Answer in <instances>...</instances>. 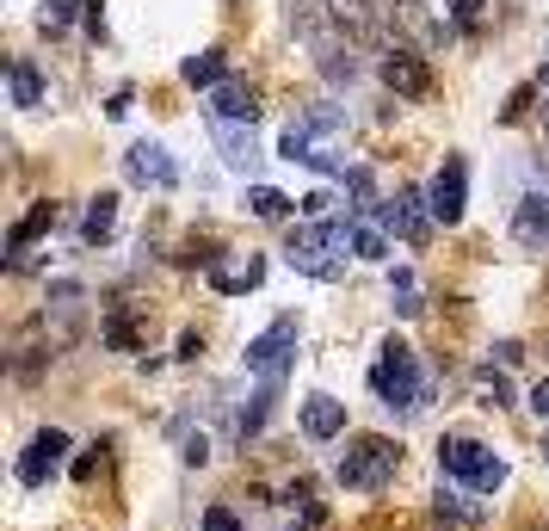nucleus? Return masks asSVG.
Wrapping results in <instances>:
<instances>
[{
    "label": "nucleus",
    "instance_id": "f257e3e1",
    "mask_svg": "<svg viewBox=\"0 0 549 531\" xmlns=\"http://www.w3.org/2000/svg\"><path fill=\"white\" fill-rule=\"evenodd\" d=\"M346 247H352V223L321 217V223H297V229H290L284 260L297 266V272H309V278H321V285H334V278L346 272V260H340Z\"/></svg>",
    "mask_w": 549,
    "mask_h": 531
},
{
    "label": "nucleus",
    "instance_id": "f03ea898",
    "mask_svg": "<svg viewBox=\"0 0 549 531\" xmlns=\"http://www.w3.org/2000/svg\"><path fill=\"white\" fill-rule=\"evenodd\" d=\"M371 389H377V402H383V408H395V414H420V408H426V377H420V365H414V346L389 340V346H383V359L371 365Z\"/></svg>",
    "mask_w": 549,
    "mask_h": 531
},
{
    "label": "nucleus",
    "instance_id": "7ed1b4c3",
    "mask_svg": "<svg viewBox=\"0 0 549 531\" xmlns=\"http://www.w3.org/2000/svg\"><path fill=\"white\" fill-rule=\"evenodd\" d=\"M395 464H401V445H395V439H383V433L352 439V451L340 457V482L358 488V494H377V488L395 476Z\"/></svg>",
    "mask_w": 549,
    "mask_h": 531
},
{
    "label": "nucleus",
    "instance_id": "20e7f679",
    "mask_svg": "<svg viewBox=\"0 0 549 531\" xmlns=\"http://www.w3.org/2000/svg\"><path fill=\"white\" fill-rule=\"evenodd\" d=\"M438 464H445V476H463L469 488H482V494H494L500 482H506V464L494 451H482L475 439H463V433H451L445 445H438Z\"/></svg>",
    "mask_w": 549,
    "mask_h": 531
},
{
    "label": "nucleus",
    "instance_id": "39448f33",
    "mask_svg": "<svg viewBox=\"0 0 549 531\" xmlns=\"http://www.w3.org/2000/svg\"><path fill=\"white\" fill-rule=\"evenodd\" d=\"M290 359H297V315H278L260 340H247V371L260 383H284Z\"/></svg>",
    "mask_w": 549,
    "mask_h": 531
},
{
    "label": "nucleus",
    "instance_id": "423d86ee",
    "mask_svg": "<svg viewBox=\"0 0 549 531\" xmlns=\"http://www.w3.org/2000/svg\"><path fill=\"white\" fill-rule=\"evenodd\" d=\"M377 217H383V229H389V235H401V241H414V247H420V241L432 235V198L408 186V192L383 198V204H377Z\"/></svg>",
    "mask_w": 549,
    "mask_h": 531
},
{
    "label": "nucleus",
    "instance_id": "0eeeda50",
    "mask_svg": "<svg viewBox=\"0 0 549 531\" xmlns=\"http://www.w3.org/2000/svg\"><path fill=\"white\" fill-rule=\"evenodd\" d=\"M512 235H519L531 254H543V247H549V167H537V192H525V198H519Z\"/></svg>",
    "mask_w": 549,
    "mask_h": 531
},
{
    "label": "nucleus",
    "instance_id": "6e6552de",
    "mask_svg": "<svg viewBox=\"0 0 549 531\" xmlns=\"http://www.w3.org/2000/svg\"><path fill=\"white\" fill-rule=\"evenodd\" d=\"M124 173L136 186H149V192H167V186H179V161L161 149V143H136L130 155H124Z\"/></svg>",
    "mask_w": 549,
    "mask_h": 531
},
{
    "label": "nucleus",
    "instance_id": "1a4fd4ad",
    "mask_svg": "<svg viewBox=\"0 0 549 531\" xmlns=\"http://www.w3.org/2000/svg\"><path fill=\"white\" fill-rule=\"evenodd\" d=\"M383 87L401 93V99H426V93H432V68H426V56H414V50H389V56H383Z\"/></svg>",
    "mask_w": 549,
    "mask_h": 531
},
{
    "label": "nucleus",
    "instance_id": "9d476101",
    "mask_svg": "<svg viewBox=\"0 0 549 531\" xmlns=\"http://www.w3.org/2000/svg\"><path fill=\"white\" fill-rule=\"evenodd\" d=\"M463 192H469V167H463V161L451 155L445 167H438L432 192H426V198H432V217L445 223V229H451V223H463Z\"/></svg>",
    "mask_w": 549,
    "mask_h": 531
},
{
    "label": "nucleus",
    "instance_id": "9b49d317",
    "mask_svg": "<svg viewBox=\"0 0 549 531\" xmlns=\"http://www.w3.org/2000/svg\"><path fill=\"white\" fill-rule=\"evenodd\" d=\"M62 451H68V433H62V427H44L38 439H31V451L19 457V482H25V488H38V482L62 464Z\"/></svg>",
    "mask_w": 549,
    "mask_h": 531
},
{
    "label": "nucleus",
    "instance_id": "f8f14e48",
    "mask_svg": "<svg viewBox=\"0 0 549 531\" xmlns=\"http://www.w3.org/2000/svg\"><path fill=\"white\" fill-rule=\"evenodd\" d=\"M260 278H266V260H260V254H223V260L210 266V285L223 291V297H241V291H253Z\"/></svg>",
    "mask_w": 549,
    "mask_h": 531
},
{
    "label": "nucleus",
    "instance_id": "ddd939ff",
    "mask_svg": "<svg viewBox=\"0 0 549 531\" xmlns=\"http://www.w3.org/2000/svg\"><path fill=\"white\" fill-rule=\"evenodd\" d=\"M210 136H216V149H223V161H229V167H241V173L260 167V143H253V124L210 118Z\"/></svg>",
    "mask_w": 549,
    "mask_h": 531
},
{
    "label": "nucleus",
    "instance_id": "4468645a",
    "mask_svg": "<svg viewBox=\"0 0 549 531\" xmlns=\"http://www.w3.org/2000/svg\"><path fill=\"white\" fill-rule=\"evenodd\" d=\"M303 433H309V439H340V433H346V402L309 396V402H303Z\"/></svg>",
    "mask_w": 549,
    "mask_h": 531
},
{
    "label": "nucleus",
    "instance_id": "2eb2a0df",
    "mask_svg": "<svg viewBox=\"0 0 549 531\" xmlns=\"http://www.w3.org/2000/svg\"><path fill=\"white\" fill-rule=\"evenodd\" d=\"M210 112L229 118V124H253V112H260V105H253V87H247V81H223V87L210 93Z\"/></svg>",
    "mask_w": 549,
    "mask_h": 531
},
{
    "label": "nucleus",
    "instance_id": "dca6fc26",
    "mask_svg": "<svg viewBox=\"0 0 549 531\" xmlns=\"http://www.w3.org/2000/svg\"><path fill=\"white\" fill-rule=\"evenodd\" d=\"M272 402H278V383H260V389H253L247 408L235 414V439H253V433H260V427H266V414H272Z\"/></svg>",
    "mask_w": 549,
    "mask_h": 531
},
{
    "label": "nucleus",
    "instance_id": "f3484780",
    "mask_svg": "<svg viewBox=\"0 0 549 531\" xmlns=\"http://www.w3.org/2000/svg\"><path fill=\"white\" fill-rule=\"evenodd\" d=\"M44 229H56V204H50V198H44V204H31V210H25V223H13L7 254L19 260V254H25V241H31V235H44Z\"/></svg>",
    "mask_w": 549,
    "mask_h": 531
},
{
    "label": "nucleus",
    "instance_id": "a211bd4d",
    "mask_svg": "<svg viewBox=\"0 0 549 531\" xmlns=\"http://www.w3.org/2000/svg\"><path fill=\"white\" fill-rule=\"evenodd\" d=\"M352 254L358 260H389V229L371 217H352Z\"/></svg>",
    "mask_w": 549,
    "mask_h": 531
},
{
    "label": "nucleus",
    "instance_id": "6ab92c4d",
    "mask_svg": "<svg viewBox=\"0 0 549 531\" xmlns=\"http://www.w3.org/2000/svg\"><path fill=\"white\" fill-rule=\"evenodd\" d=\"M179 75H186V87H223V50H198L179 62Z\"/></svg>",
    "mask_w": 549,
    "mask_h": 531
},
{
    "label": "nucleus",
    "instance_id": "aec40b11",
    "mask_svg": "<svg viewBox=\"0 0 549 531\" xmlns=\"http://www.w3.org/2000/svg\"><path fill=\"white\" fill-rule=\"evenodd\" d=\"M112 229H118V198L99 192V198L87 204V217H81V235H87V241H105Z\"/></svg>",
    "mask_w": 549,
    "mask_h": 531
},
{
    "label": "nucleus",
    "instance_id": "412c9836",
    "mask_svg": "<svg viewBox=\"0 0 549 531\" xmlns=\"http://www.w3.org/2000/svg\"><path fill=\"white\" fill-rule=\"evenodd\" d=\"M247 210H253V217H266V223H278V217L297 210V198H284L278 186H247Z\"/></svg>",
    "mask_w": 549,
    "mask_h": 531
},
{
    "label": "nucleus",
    "instance_id": "4be33fe9",
    "mask_svg": "<svg viewBox=\"0 0 549 531\" xmlns=\"http://www.w3.org/2000/svg\"><path fill=\"white\" fill-rule=\"evenodd\" d=\"M7 81H13V105H38L44 99V81H38V68H31L25 56L7 68Z\"/></svg>",
    "mask_w": 549,
    "mask_h": 531
},
{
    "label": "nucleus",
    "instance_id": "5701e85b",
    "mask_svg": "<svg viewBox=\"0 0 549 531\" xmlns=\"http://www.w3.org/2000/svg\"><path fill=\"white\" fill-rule=\"evenodd\" d=\"M297 124H303L309 136H340V130H346V112H340V105H327V99H321V105H309V112H303Z\"/></svg>",
    "mask_w": 549,
    "mask_h": 531
},
{
    "label": "nucleus",
    "instance_id": "b1692460",
    "mask_svg": "<svg viewBox=\"0 0 549 531\" xmlns=\"http://www.w3.org/2000/svg\"><path fill=\"white\" fill-rule=\"evenodd\" d=\"M346 198H352V217H364V210L377 204V173L371 167H352L346 173Z\"/></svg>",
    "mask_w": 549,
    "mask_h": 531
},
{
    "label": "nucleus",
    "instance_id": "393cba45",
    "mask_svg": "<svg viewBox=\"0 0 549 531\" xmlns=\"http://www.w3.org/2000/svg\"><path fill=\"white\" fill-rule=\"evenodd\" d=\"M315 149H321V136H309L303 124H290V130L278 136V155H284V161H303V167H309V161H315Z\"/></svg>",
    "mask_w": 549,
    "mask_h": 531
},
{
    "label": "nucleus",
    "instance_id": "a878e982",
    "mask_svg": "<svg viewBox=\"0 0 549 531\" xmlns=\"http://www.w3.org/2000/svg\"><path fill=\"white\" fill-rule=\"evenodd\" d=\"M38 25H44V31H68V25H75V0H44V7H38Z\"/></svg>",
    "mask_w": 549,
    "mask_h": 531
},
{
    "label": "nucleus",
    "instance_id": "bb28decb",
    "mask_svg": "<svg viewBox=\"0 0 549 531\" xmlns=\"http://www.w3.org/2000/svg\"><path fill=\"white\" fill-rule=\"evenodd\" d=\"M506 402H512V383L488 365V371H482V408H506Z\"/></svg>",
    "mask_w": 549,
    "mask_h": 531
},
{
    "label": "nucleus",
    "instance_id": "cd10ccee",
    "mask_svg": "<svg viewBox=\"0 0 549 531\" xmlns=\"http://www.w3.org/2000/svg\"><path fill=\"white\" fill-rule=\"evenodd\" d=\"M105 346H118V352H130V346H136V328L124 322V315H112V322H105Z\"/></svg>",
    "mask_w": 549,
    "mask_h": 531
},
{
    "label": "nucleus",
    "instance_id": "c85d7f7f",
    "mask_svg": "<svg viewBox=\"0 0 549 531\" xmlns=\"http://www.w3.org/2000/svg\"><path fill=\"white\" fill-rule=\"evenodd\" d=\"M482 7H488V0H451V19L463 31H475V25H482Z\"/></svg>",
    "mask_w": 549,
    "mask_h": 531
},
{
    "label": "nucleus",
    "instance_id": "c756f323",
    "mask_svg": "<svg viewBox=\"0 0 549 531\" xmlns=\"http://www.w3.org/2000/svg\"><path fill=\"white\" fill-rule=\"evenodd\" d=\"M204 531H241L235 507H210V513H204Z\"/></svg>",
    "mask_w": 549,
    "mask_h": 531
},
{
    "label": "nucleus",
    "instance_id": "7c9ffc66",
    "mask_svg": "<svg viewBox=\"0 0 549 531\" xmlns=\"http://www.w3.org/2000/svg\"><path fill=\"white\" fill-rule=\"evenodd\" d=\"M93 470H99V445H87V451L75 457V482H93Z\"/></svg>",
    "mask_w": 549,
    "mask_h": 531
},
{
    "label": "nucleus",
    "instance_id": "2f4dec72",
    "mask_svg": "<svg viewBox=\"0 0 549 531\" xmlns=\"http://www.w3.org/2000/svg\"><path fill=\"white\" fill-rule=\"evenodd\" d=\"M179 457H186V464H204V457H210V439H204V433L186 439V451H179Z\"/></svg>",
    "mask_w": 549,
    "mask_h": 531
},
{
    "label": "nucleus",
    "instance_id": "473e14b6",
    "mask_svg": "<svg viewBox=\"0 0 549 531\" xmlns=\"http://www.w3.org/2000/svg\"><path fill=\"white\" fill-rule=\"evenodd\" d=\"M420 309H426V303H420L414 291H401V297H395V315H408V322H414V315H420Z\"/></svg>",
    "mask_w": 549,
    "mask_h": 531
},
{
    "label": "nucleus",
    "instance_id": "72a5a7b5",
    "mask_svg": "<svg viewBox=\"0 0 549 531\" xmlns=\"http://www.w3.org/2000/svg\"><path fill=\"white\" fill-rule=\"evenodd\" d=\"M531 408H537V414H549V377H543V383L531 389Z\"/></svg>",
    "mask_w": 549,
    "mask_h": 531
},
{
    "label": "nucleus",
    "instance_id": "f704fd0d",
    "mask_svg": "<svg viewBox=\"0 0 549 531\" xmlns=\"http://www.w3.org/2000/svg\"><path fill=\"white\" fill-rule=\"evenodd\" d=\"M537 93H543V105H549V56H543V81H537Z\"/></svg>",
    "mask_w": 549,
    "mask_h": 531
}]
</instances>
